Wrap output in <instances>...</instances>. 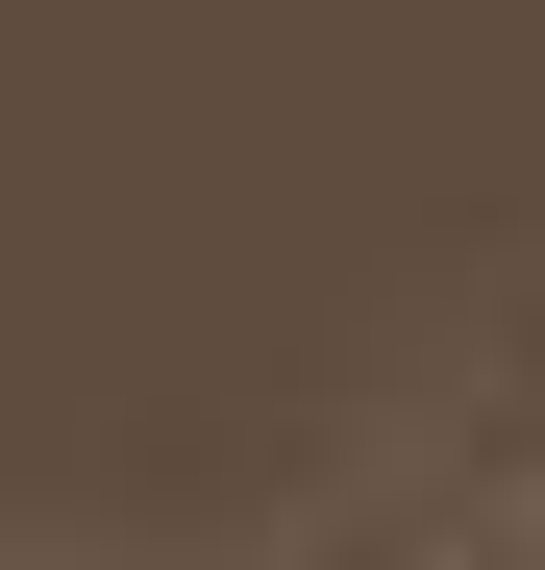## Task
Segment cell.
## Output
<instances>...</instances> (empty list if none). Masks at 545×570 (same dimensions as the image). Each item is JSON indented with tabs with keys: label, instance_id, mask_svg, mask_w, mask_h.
I'll return each mask as SVG.
<instances>
[{
	"label": "cell",
	"instance_id": "6da1fadb",
	"mask_svg": "<svg viewBox=\"0 0 545 570\" xmlns=\"http://www.w3.org/2000/svg\"><path fill=\"white\" fill-rule=\"evenodd\" d=\"M422 570H545V471H496V497H446V521H422Z\"/></svg>",
	"mask_w": 545,
	"mask_h": 570
}]
</instances>
